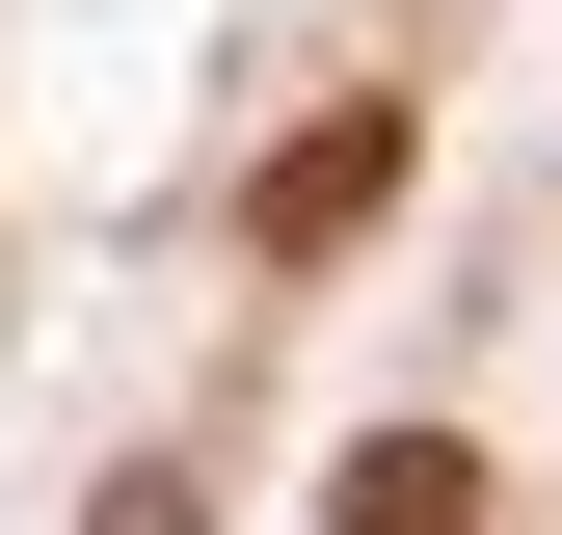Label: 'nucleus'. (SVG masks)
Instances as JSON below:
<instances>
[{"label":"nucleus","instance_id":"1","mask_svg":"<svg viewBox=\"0 0 562 535\" xmlns=\"http://www.w3.org/2000/svg\"><path fill=\"white\" fill-rule=\"evenodd\" d=\"M375 187H402V107H322L295 161H268V215H241V241H268V268H322L348 215H375Z\"/></svg>","mask_w":562,"mask_h":535},{"label":"nucleus","instance_id":"2","mask_svg":"<svg viewBox=\"0 0 562 535\" xmlns=\"http://www.w3.org/2000/svg\"><path fill=\"white\" fill-rule=\"evenodd\" d=\"M322 535H482V455H456V429H375V455L322 482Z\"/></svg>","mask_w":562,"mask_h":535}]
</instances>
